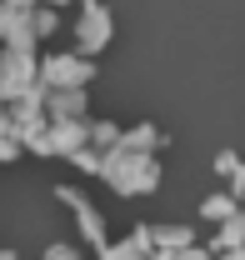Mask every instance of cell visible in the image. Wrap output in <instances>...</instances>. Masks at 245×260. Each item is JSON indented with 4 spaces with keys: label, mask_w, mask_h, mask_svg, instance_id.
<instances>
[{
    "label": "cell",
    "mask_w": 245,
    "mask_h": 260,
    "mask_svg": "<svg viewBox=\"0 0 245 260\" xmlns=\"http://www.w3.org/2000/svg\"><path fill=\"white\" fill-rule=\"evenodd\" d=\"M85 75H90V65L80 60V55H50L45 60V85H55V90H80L85 85Z\"/></svg>",
    "instance_id": "cell-1"
},
{
    "label": "cell",
    "mask_w": 245,
    "mask_h": 260,
    "mask_svg": "<svg viewBox=\"0 0 245 260\" xmlns=\"http://www.w3.org/2000/svg\"><path fill=\"white\" fill-rule=\"evenodd\" d=\"M75 35H80V50H105V40H110V15H105L100 5H85Z\"/></svg>",
    "instance_id": "cell-2"
},
{
    "label": "cell",
    "mask_w": 245,
    "mask_h": 260,
    "mask_svg": "<svg viewBox=\"0 0 245 260\" xmlns=\"http://www.w3.org/2000/svg\"><path fill=\"white\" fill-rule=\"evenodd\" d=\"M215 250H245V220H240V215H230V220L220 225V235H215Z\"/></svg>",
    "instance_id": "cell-3"
},
{
    "label": "cell",
    "mask_w": 245,
    "mask_h": 260,
    "mask_svg": "<svg viewBox=\"0 0 245 260\" xmlns=\"http://www.w3.org/2000/svg\"><path fill=\"white\" fill-rule=\"evenodd\" d=\"M200 215H205V220H230V215H235V195H210V200L200 205Z\"/></svg>",
    "instance_id": "cell-4"
},
{
    "label": "cell",
    "mask_w": 245,
    "mask_h": 260,
    "mask_svg": "<svg viewBox=\"0 0 245 260\" xmlns=\"http://www.w3.org/2000/svg\"><path fill=\"white\" fill-rule=\"evenodd\" d=\"M105 260H145V250H140L135 240H125V245H110V250H105Z\"/></svg>",
    "instance_id": "cell-5"
},
{
    "label": "cell",
    "mask_w": 245,
    "mask_h": 260,
    "mask_svg": "<svg viewBox=\"0 0 245 260\" xmlns=\"http://www.w3.org/2000/svg\"><path fill=\"white\" fill-rule=\"evenodd\" d=\"M170 260H210V250H195V245H185V250H175Z\"/></svg>",
    "instance_id": "cell-6"
},
{
    "label": "cell",
    "mask_w": 245,
    "mask_h": 260,
    "mask_svg": "<svg viewBox=\"0 0 245 260\" xmlns=\"http://www.w3.org/2000/svg\"><path fill=\"white\" fill-rule=\"evenodd\" d=\"M45 260H80V255H75V250H65V245H50V250H45Z\"/></svg>",
    "instance_id": "cell-7"
},
{
    "label": "cell",
    "mask_w": 245,
    "mask_h": 260,
    "mask_svg": "<svg viewBox=\"0 0 245 260\" xmlns=\"http://www.w3.org/2000/svg\"><path fill=\"white\" fill-rule=\"evenodd\" d=\"M225 260H245V250H230V255H225Z\"/></svg>",
    "instance_id": "cell-8"
},
{
    "label": "cell",
    "mask_w": 245,
    "mask_h": 260,
    "mask_svg": "<svg viewBox=\"0 0 245 260\" xmlns=\"http://www.w3.org/2000/svg\"><path fill=\"white\" fill-rule=\"evenodd\" d=\"M0 260H20V255H10V250H0Z\"/></svg>",
    "instance_id": "cell-9"
},
{
    "label": "cell",
    "mask_w": 245,
    "mask_h": 260,
    "mask_svg": "<svg viewBox=\"0 0 245 260\" xmlns=\"http://www.w3.org/2000/svg\"><path fill=\"white\" fill-rule=\"evenodd\" d=\"M40 5H60V0H40Z\"/></svg>",
    "instance_id": "cell-10"
}]
</instances>
